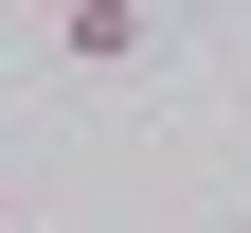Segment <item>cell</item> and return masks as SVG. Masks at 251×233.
Wrapping results in <instances>:
<instances>
[{"label":"cell","instance_id":"obj_1","mask_svg":"<svg viewBox=\"0 0 251 233\" xmlns=\"http://www.w3.org/2000/svg\"><path fill=\"white\" fill-rule=\"evenodd\" d=\"M54 54H72V72H144V54H162V18H144V0H72V18H54Z\"/></svg>","mask_w":251,"mask_h":233},{"label":"cell","instance_id":"obj_2","mask_svg":"<svg viewBox=\"0 0 251 233\" xmlns=\"http://www.w3.org/2000/svg\"><path fill=\"white\" fill-rule=\"evenodd\" d=\"M0 233H18V197H0Z\"/></svg>","mask_w":251,"mask_h":233}]
</instances>
